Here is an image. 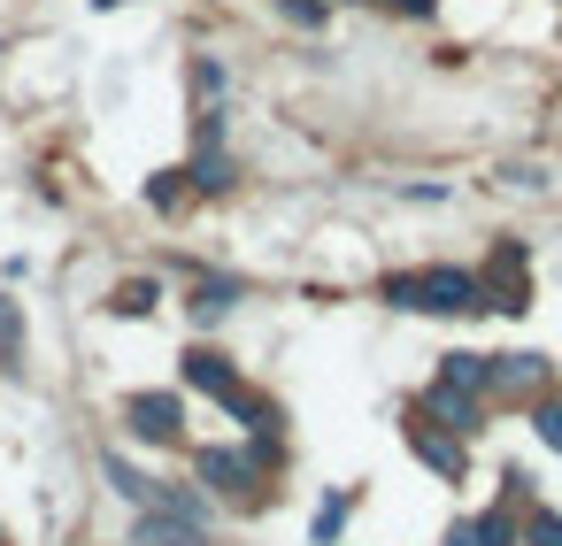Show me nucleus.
<instances>
[{
    "label": "nucleus",
    "instance_id": "obj_1",
    "mask_svg": "<svg viewBox=\"0 0 562 546\" xmlns=\"http://www.w3.org/2000/svg\"><path fill=\"white\" fill-rule=\"evenodd\" d=\"M416 293H424V308H431V316L485 308V293H477V277H470V270H416Z\"/></svg>",
    "mask_w": 562,
    "mask_h": 546
},
{
    "label": "nucleus",
    "instance_id": "obj_2",
    "mask_svg": "<svg viewBox=\"0 0 562 546\" xmlns=\"http://www.w3.org/2000/svg\"><path fill=\"white\" fill-rule=\"evenodd\" d=\"M124 423H132L139 439H178V431H186V400H178V393H132V400H124Z\"/></svg>",
    "mask_w": 562,
    "mask_h": 546
},
{
    "label": "nucleus",
    "instance_id": "obj_3",
    "mask_svg": "<svg viewBox=\"0 0 562 546\" xmlns=\"http://www.w3.org/2000/svg\"><path fill=\"white\" fill-rule=\"evenodd\" d=\"M424 416H439L447 431H477V393H462V385L439 377V385L424 393Z\"/></svg>",
    "mask_w": 562,
    "mask_h": 546
},
{
    "label": "nucleus",
    "instance_id": "obj_4",
    "mask_svg": "<svg viewBox=\"0 0 562 546\" xmlns=\"http://www.w3.org/2000/svg\"><path fill=\"white\" fill-rule=\"evenodd\" d=\"M201 485H216V492H247V485H255V462H247L239 446H209V454H201Z\"/></svg>",
    "mask_w": 562,
    "mask_h": 546
},
{
    "label": "nucleus",
    "instance_id": "obj_5",
    "mask_svg": "<svg viewBox=\"0 0 562 546\" xmlns=\"http://www.w3.org/2000/svg\"><path fill=\"white\" fill-rule=\"evenodd\" d=\"M408 446L439 469V477H462V446L447 439V431H431V423H408Z\"/></svg>",
    "mask_w": 562,
    "mask_h": 546
},
{
    "label": "nucleus",
    "instance_id": "obj_6",
    "mask_svg": "<svg viewBox=\"0 0 562 546\" xmlns=\"http://www.w3.org/2000/svg\"><path fill=\"white\" fill-rule=\"evenodd\" d=\"M139 546H201V523H186V515H162V508H147V515H139Z\"/></svg>",
    "mask_w": 562,
    "mask_h": 546
},
{
    "label": "nucleus",
    "instance_id": "obj_7",
    "mask_svg": "<svg viewBox=\"0 0 562 546\" xmlns=\"http://www.w3.org/2000/svg\"><path fill=\"white\" fill-rule=\"evenodd\" d=\"M539 377H547L539 354H508V362H493V385L485 393H539Z\"/></svg>",
    "mask_w": 562,
    "mask_h": 546
},
{
    "label": "nucleus",
    "instance_id": "obj_8",
    "mask_svg": "<svg viewBox=\"0 0 562 546\" xmlns=\"http://www.w3.org/2000/svg\"><path fill=\"white\" fill-rule=\"evenodd\" d=\"M439 377H447V385H462V393H485V385H493V362H485V354H447V362H439Z\"/></svg>",
    "mask_w": 562,
    "mask_h": 546
},
{
    "label": "nucleus",
    "instance_id": "obj_9",
    "mask_svg": "<svg viewBox=\"0 0 562 546\" xmlns=\"http://www.w3.org/2000/svg\"><path fill=\"white\" fill-rule=\"evenodd\" d=\"M109 485H116L124 500H139V508H155V477H139L124 454H109Z\"/></svg>",
    "mask_w": 562,
    "mask_h": 546
},
{
    "label": "nucleus",
    "instance_id": "obj_10",
    "mask_svg": "<svg viewBox=\"0 0 562 546\" xmlns=\"http://www.w3.org/2000/svg\"><path fill=\"white\" fill-rule=\"evenodd\" d=\"M0 362L24 369V316H16V300H0Z\"/></svg>",
    "mask_w": 562,
    "mask_h": 546
},
{
    "label": "nucleus",
    "instance_id": "obj_11",
    "mask_svg": "<svg viewBox=\"0 0 562 546\" xmlns=\"http://www.w3.org/2000/svg\"><path fill=\"white\" fill-rule=\"evenodd\" d=\"M109 308H116V316H147V308H155V285H147V277H132V285H116V300H109Z\"/></svg>",
    "mask_w": 562,
    "mask_h": 546
},
{
    "label": "nucleus",
    "instance_id": "obj_12",
    "mask_svg": "<svg viewBox=\"0 0 562 546\" xmlns=\"http://www.w3.org/2000/svg\"><path fill=\"white\" fill-rule=\"evenodd\" d=\"M232 300H239V285H232V277H209V285L193 293V308H201V316H224Z\"/></svg>",
    "mask_w": 562,
    "mask_h": 546
},
{
    "label": "nucleus",
    "instance_id": "obj_13",
    "mask_svg": "<svg viewBox=\"0 0 562 546\" xmlns=\"http://www.w3.org/2000/svg\"><path fill=\"white\" fill-rule=\"evenodd\" d=\"M147 201H155L162 216H178V201H186V178H178V170H162V178L147 185Z\"/></svg>",
    "mask_w": 562,
    "mask_h": 546
},
{
    "label": "nucleus",
    "instance_id": "obj_14",
    "mask_svg": "<svg viewBox=\"0 0 562 546\" xmlns=\"http://www.w3.org/2000/svg\"><path fill=\"white\" fill-rule=\"evenodd\" d=\"M193 178H201L209 193H224V185H232V162H224L216 147H201V170H193Z\"/></svg>",
    "mask_w": 562,
    "mask_h": 546
},
{
    "label": "nucleus",
    "instance_id": "obj_15",
    "mask_svg": "<svg viewBox=\"0 0 562 546\" xmlns=\"http://www.w3.org/2000/svg\"><path fill=\"white\" fill-rule=\"evenodd\" d=\"M531 423H539V439L562 454V400H539V416H531Z\"/></svg>",
    "mask_w": 562,
    "mask_h": 546
},
{
    "label": "nucleus",
    "instance_id": "obj_16",
    "mask_svg": "<svg viewBox=\"0 0 562 546\" xmlns=\"http://www.w3.org/2000/svg\"><path fill=\"white\" fill-rule=\"evenodd\" d=\"M378 293H385V300H393V308H424V293H416V277H385V285H378Z\"/></svg>",
    "mask_w": 562,
    "mask_h": 546
},
{
    "label": "nucleus",
    "instance_id": "obj_17",
    "mask_svg": "<svg viewBox=\"0 0 562 546\" xmlns=\"http://www.w3.org/2000/svg\"><path fill=\"white\" fill-rule=\"evenodd\" d=\"M531 546H562V515L539 508V515H531Z\"/></svg>",
    "mask_w": 562,
    "mask_h": 546
},
{
    "label": "nucleus",
    "instance_id": "obj_18",
    "mask_svg": "<svg viewBox=\"0 0 562 546\" xmlns=\"http://www.w3.org/2000/svg\"><path fill=\"white\" fill-rule=\"evenodd\" d=\"M339 523H347V500H324V515H316V538H339Z\"/></svg>",
    "mask_w": 562,
    "mask_h": 546
},
{
    "label": "nucleus",
    "instance_id": "obj_19",
    "mask_svg": "<svg viewBox=\"0 0 562 546\" xmlns=\"http://www.w3.org/2000/svg\"><path fill=\"white\" fill-rule=\"evenodd\" d=\"M477 531V546H508V515H485V523H470Z\"/></svg>",
    "mask_w": 562,
    "mask_h": 546
},
{
    "label": "nucleus",
    "instance_id": "obj_20",
    "mask_svg": "<svg viewBox=\"0 0 562 546\" xmlns=\"http://www.w3.org/2000/svg\"><path fill=\"white\" fill-rule=\"evenodd\" d=\"M447 546H477V531H470V523H454V531H447Z\"/></svg>",
    "mask_w": 562,
    "mask_h": 546
},
{
    "label": "nucleus",
    "instance_id": "obj_21",
    "mask_svg": "<svg viewBox=\"0 0 562 546\" xmlns=\"http://www.w3.org/2000/svg\"><path fill=\"white\" fill-rule=\"evenodd\" d=\"M401 16H431V0H401Z\"/></svg>",
    "mask_w": 562,
    "mask_h": 546
},
{
    "label": "nucleus",
    "instance_id": "obj_22",
    "mask_svg": "<svg viewBox=\"0 0 562 546\" xmlns=\"http://www.w3.org/2000/svg\"><path fill=\"white\" fill-rule=\"evenodd\" d=\"M101 9H116V0H101Z\"/></svg>",
    "mask_w": 562,
    "mask_h": 546
}]
</instances>
